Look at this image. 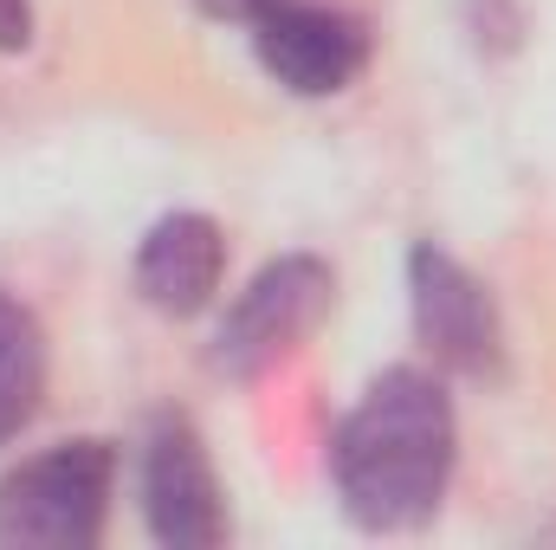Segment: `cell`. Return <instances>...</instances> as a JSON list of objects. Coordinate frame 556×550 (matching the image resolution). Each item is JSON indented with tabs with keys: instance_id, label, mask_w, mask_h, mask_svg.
Returning a JSON list of instances; mask_svg holds the SVG:
<instances>
[{
	"instance_id": "cell-1",
	"label": "cell",
	"mask_w": 556,
	"mask_h": 550,
	"mask_svg": "<svg viewBox=\"0 0 556 550\" xmlns=\"http://www.w3.org/2000/svg\"><path fill=\"white\" fill-rule=\"evenodd\" d=\"M453 402L427 370H382L330 434V486L363 532H415L453 479Z\"/></svg>"
},
{
	"instance_id": "cell-2",
	"label": "cell",
	"mask_w": 556,
	"mask_h": 550,
	"mask_svg": "<svg viewBox=\"0 0 556 550\" xmlns=\"http://www.w3.org/2000/svg\"><path fill=\"white\" fill-rule=\"evenodd\" d=\"M117 460L104 440H65L20 460L0 479V545L33 550H91L104 538Z\"/></svg>"
},
{
	"instance_id": "cell-3",
	"label": "cell",
	"mask_w": 556,
	"mask_h": 550,
	"mask_svg": "<svg viewBox=\"0 0 556 550\" xmlns=\"http://www.w3.org/2000/svg\"><path fill=\"white\" fill-rule=\"evenodd\" d=\"M330 291H337V278L311 253H285L273 266H260L253 285L227 304V317L214 330V370L233 376V383L266 376L273 363H285L317 330V317L330 311Z\"/></svg>"
},
{
	"instance_id": "cell-4",
	"label": "cell",
	"mask_w": 556,
	"mask_h": 550,
	"mask_svg": "<svg viewBox=\"0 0 556 550\" xmlns=\"http://www.w3.org/2000/svg\"><path fill=\"white\" fill-rule=\"evenodd\" d=\"M408 311H415V337L440 370H453V376H498L505 370L498 304L453 253H440V247L408 253Z\"/></svg>"
},
{
	"instance_id": "cell-5",
	"label": "cell",
	"mask_w": 556,
	"mask_h": 550,
	"mask_svg": "<svg viewBox=\"0 0 556 550\" xmlns=\"http://www.w3.org/2000/svg\"><path fill=\"white\" fill-rule=\"evenodd\" d=\"M253 52H260L266 78L285 85L291 98H337L363 78L369 33H363V20H350L337 7L273 0L266 13H253Z\"/></svg>"
},
{
	"instance_id": "cell-6",
	"label": "cell",
	"mask_w": 556,
	"mask_h": 550,
	"mask_svg": "<svg viewBox=\"0 0 556 550\" xmlns=\"http://www.w3.org/2000/svg\"><path fill=\"white\" fill-rule=\"evenodd\" d=\"M142 518H149L155 545L168 550H214L227 538L220 479H214L207 447L188 427V414H155L149 421V440H142Z\"/></svg>"
},
{
	"instance_id": "cell-7",
	"label": "cell",
	"mask_w": 556,
	"mask_h": 550,
	"mask_svg": "<svg viewBox=\"0 0 556 550\" xmlns=\"http://www.w3.org/2000/svg\"><path fill=\"white\" fill-rule=\"evenodd\" d=\"M220 273H227V240L207 214H162L137 247V291L162 317L207 311Z\"/></svg>"
},
{
	"instance_id": "cell-8",
	"label": "cell",
	"mask_w": 556,
	"mask_h": 550,
	"mask_svg": "<svg viewBox=\"0 0 556 550\" xmlns=\"http://www.w3.org/2000/svg\"><path fill=\"white\" fill-rule=\"evenodd\" d=\"M39 396H46V330L13 291H0V447L39 414Z\"/></svg>"
},
{
	"instance_id": "cell-9",
	"label": "cell",
	"mask_w": 556,
	"mask_h": 550,
	"mask_svg": "<svg viewBox=\"0 0 556 550\" xmlns=\"http://www.w3.org/2000/svg\"><path fill=\"white\" fill-rule=\"evenodd\" d=\"M26 0H0V46L13 52V46H26Z\"/></svg>"
},
{
	"instance_id": "cell-10",
	"label": "cell",
	"mask_w": 556,
	"mask_h": 550,
	"mask_svg": "<svg viewBox=\"0 0 556 550\" xmlns=\"http://www.w3.org/2000/svg\"><path fill=\"white\" fill-rule=\"evenodd\" d=\"M201 13H214V20H253V13H266L273 0H194Z\"/></svg>"
}]
</instances>
